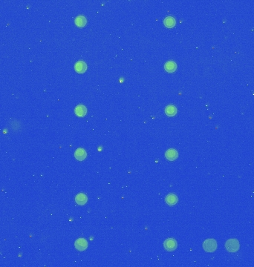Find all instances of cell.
Wrapping results in <instances>:
<instances>
[{
	"label": "cell",
	"instance_id": "1",
	"mask_svg": "<svg viewBox=\"0 0 254 267\" xmlns=\"http://www.w3.org/2000/svg\"><path fill=\"white\" fill-rule=\"evenodd\" d=\"M239 243L236 239L228 240L225 243V248L230 252H236L239 249Z\"/></svg>",
	"mask_w": 254,
	"mask_h": 267
},
{
	"label": "cell",
	"instance_id": "2",
	"mask_svg": "<svg viewBox=\"0 0 254 267\" xmlns=\"http://www.w3.org/2000/svg\"><path fill=\"white\" fill-rule=\"evenodd\" d=\"M203 248L207 252H213L217 249V243L215 240H206L203 243Z\"/></svg>",
	"mask_w": 254,
	"mask_h": 267
},
{
	"label": "cell",
	"instance_id": "3",
	"mask_svg": "<svg viewBox=\"0 0 254 267\" xmlns=\"http://www.w3.org/2000/svg\"><path fill=\"white\" fill-rule=\"evenodd\" d=\"M164 246L166 250L172 252V251H174L175 249H176V248H177L178 246V244L175 240L172 238H169L167 240H166L165 242L164 243Z\"/></svg>",
	"mask_w": 254,
	"mask_h": 267
},
{
	"label": "cell",
	"instance_id": "4",
	"mask_svg": "<svg viewBox=\"0 0 254 267\" xmlns=\"http://www.w3.org/2000/svg\"><path fill=\"white\" fill-rule=\"evenodd\" d=\"M75 248L79 251H84L86 250L88 247V242L83 238L77 239L75 242Z\"/></svg>",
	"mask_w": 254,
	"mask_h": 267
},
{
	"label": "cell",
	"instance_id": "5",
	"mask_svg": "<svg viewBox=\"0 0 254 267\" xmlns=\"http://www.w3.org/2000/svg\"><path fill=\"white\" fill-rule=\"evenodd\" d=\"M165 156H166V159L169 160L173 161V160H175L178 158V154L176 150L173 149H169L166 151Z\"/></svg>",
	"mask_w": 254,
	"mask_h": 267
},
{
	"label": "cell",
	"instance_id": "6",
	"mask_svg": "<svg viewBox=\"0 0 254 267\" xmlns=\"http://www.w3.org/2000/svg\"><path fill=\"white\" fill-rule=\"evenodd\" d=\"M86 156H87L86 151H85V150L83 149H82V148L77 149L74 152L75 158H76L77 160H79V161H82V160H83L86 159Z\"/></svg>",
	"mask_w": 254,
	"mask_h": 267
},
{
	"label": "cell",
	"instance_id": "7",
	"mask_svg": "<svg viewBox=\"0 0 254 267\" xmlns=\"http://www.w3.org/2000/svg\"><path fill=\"white\" fill-rule=\"evenodd\" d=\"M74 69L77 73H79V74L84 73L87 69V65L86 62H84L83 61H78L76 64H75Z\"/></svg>",
	"mask_w": 254,
	"mask_h": 267
},
{
	"label": "cell",
	"instance_id": "8",
	"mask_svg": "<svg viewBox=\"0 0 254 267\" xmlns=\"http://www.w3.org/2000/svg\"><path fill=\"white\" fill-rule=\"evenodd\" d=\"M75 201H76L77 203L79 206L85 205L87 201H88V198H87V196L85 194H83V193H79V194H78L76 196V198H75Z\"/></svg>",
	"mask_w": 254,
	"mask_h": 267
},
{
	"label": "cell",
	"instance_id": "9",
	"mask_svg": "<svg viewBox=\"0 0 254 267\" xmlns=\"http://www.w3.org/2000/svg\"><path fill=\"white\" fill-rule=\"evenodd\" d=\"M166 203L169 206H174L178 203V197L174 194H170L166 197Z\"/></svg>",
	"mask_w": 254,
	"mask_h": 267
},
{
	"label": "cell",
	"instance_id": "10",
	"mask_svg": "<svg viewBox=\"0 0 254 267\" xmlns=\"http://www.w3.org/2000/svg\"><path fill=\"white\" fill-rule=\"evenodd\" d=\"M164 69L169 73H172V72H175L177 69V65L175 62L173 61H169L166 62L165 65H164Z\"/></svg>",
	"mask_w": 254,
	"mask_h": 267
},
{
	"label": "cell",
	"instance_id": "11",
	"mask_svg": "<svg viewBox=\"0 0 254 267\" xmlns=\"http://www.w3.org/2000/svg\"><path fill=\"white\" fill-rule=\"evenodd\" d=\"M74 112H75V114H76L77 116L80 117H84L85 115L86 114L87 109L86 107L83 106V105H78V106L75 108Z\"/></svg>",
	"mask_w": 254,
	"mask_h": 267
},
{
	"label": "cell",
	"instance_id": "12",
	"mask_svg": "<svg viewBox=\"0 0 254 267\" xmlns=\"http://www.w3.org/2000/svg\"><path fill=\"white\" fill-rule=\"evenodd\" d=\"M164 24L166 28H173V27H175V25L176 24L175 19L172 17H167L164 19Z\"/></svg>",
	"mask_w": 254,
	"mask_h": 267
},
{
	"label": "cell",
	"instance_id": "13",
	"mask_svg": "<svg viewBox=\"0 0 254 267\" xmlns=\"http://www.w3.org/2000/svg\"><path fill=\"white\" fill-rule=\"evenodd\" d=\"M177 108L175 106H172V105H170V106H166L165 108V113L169 117H173L177 114Z\"/></svg>",
	"mask_w": 254,
	"mask_h": 267
},
{
	"label": "cell",
	"instance_id": "14",
	"mask_svg": "<svg viewBox=\"0 0 254 267\" xmlns=\"http://www.w3.org/2000/svg\"><path fill=\"white\" fill-rule=\"evenodd\" d=\"M74 22L77 26L79 27V28H82V27H84L86 24V19L83 16H78V17L75 19Z\"/></svg>",
	"mask_w": 254,
	"mask_h": 267
}]
</instances>
